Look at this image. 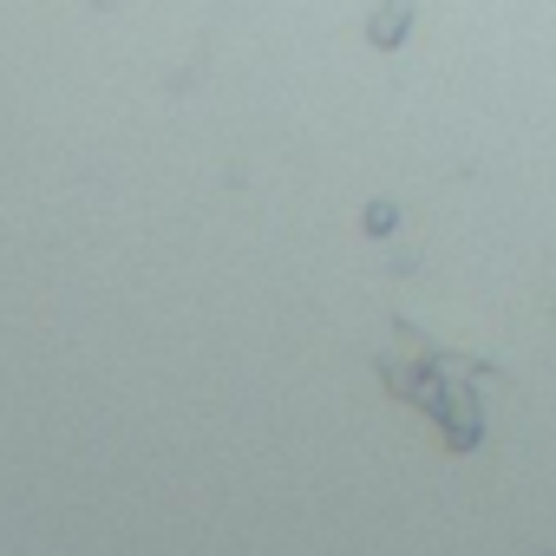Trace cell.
<instances>
[{
  "label": "cell",
  "mask_w": 556,
  "mask_h": 556,
  "mask_svg": "<svg viewBox=\"0 0 556 556\" xmlns=\"http://www.w3.org/2000/svg\"><path fill=\"white\" fill-rule=\"evenodd\" d=\"M393 223H400V210H387V203H374V210H367V229H374V236H387Z\"/></svg>",
  "instance_id": "obj_2"
},
{
  "label": "cell",
  "mask_w": 556,
  "mask_h": 556,
  "mask_svg": "<svg viewBox=\"0 0 556 556\" xmlns=\"http://www.w3.org/2000/svg\"><path fill=\"white\" fill-rule=\"evenodd\" d=\"M406 27H413V8H406V0H393V8H380V14H374L367 40H374V47H400V40H406Z\"/></svg>",
  "instance_id": "obj_1"
}]
</instances>
